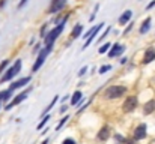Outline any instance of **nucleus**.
Instances as JSON below:
<instances>
[{"mask_svg": "<svg viewBox=\"0 0 155 144\" xmlns=\"http://www.w3.org/2000/svg\"><path fill=\"white\" fill-rule=\"evenodd\" d=\"M21 66H23L21 59H17L12 66H8V69L0 75V84H3V83H6V81H11L15 75H18V72L21 71Z\"/></svg>", "mask_w": 155, "mask_h": 144, "instance_id": "obj_1", "label": "nucleus"}, {"mask_svg": "<svg viewBox=\"0 0 155 144\" xmlns=\"http://www.w3.org/2000/svg\"><path fill=\"white\" fill-rule=\"evenodd\" d=\"M63 29H65V24H60V23H57V26L51 29L47 35H45V38H44V42H45V47H53V44H54V41L60 36V33L63 32Z\"/></svg>", "mask_w": 155, "mask_h": 144, "instance_id": "obj_2", "label": "nucleus"}, {"mask_svg": "<svg viewBox=\"0 0 155 144\" xmlns=\"http://www.w3.org/2000/svg\"><path fill=\"white\" fill-rule=\"evenodd\" d=\"M127 93V87L125 86H111V87H108L107 90H105V93L104 96L107 98V99H117V98H122V96H125Z\"/></svg>", "mask_w": 155, "mask_h": 144, "instance_id": "obj_3", "label": "nucleus"}, {"mask_svg": "<svg viewBox=\"0 0 155 144\" xmlns=\"http://www.w3.org/2000/svg\"><path fill=\"white\" fill-rule=\"evenodd\" d=\"M51 51H53V47H45L44 50L39 51V54H38V57H36V60H35V63H33V66H32V72H38V71L41 69V66L44 65V62H45V59H47V56H48Z\"/></svg>", "mask_w": 155, "mask_h": 144, "instance_id": "obj_4", "label": "nucleus"}, {"mask_svg": "<svg viewBox=\"0 0 155 144\" xmlns=\"http://www.w3.org/2000/svg\"><path fill=\"white\" fill-rule=\"evenodd\" d=\"M30 92H32V87H27V89H26L24 92H21L20 95H17V96H15V98H14V99H12V101H11L9 104H6V107H5V110L8 111V110H11L12 107H15V105H18V104H21V102H23L24 99H27V96L30 95Z\"/></svg>", "mask_w": 155, "mask_h": 144, "instance_id": "obj_5", "label": "nucleus"}, {"mask_svg": "<svg viewBox=\"0 0 155 144\" xmlns=\"http://www.w3.org/2000/svg\"><path fill=\"white\" fill-rule=\"evenodd\" d=\"M137 98L136 96H127V99L124 101L122 104V110L124 113H133L136 108H137Z\"/></svg>", "mask_w": 155, "mask_h": 144, "instance_id": "obj_6", "label": "nucleus"}, {"mask_svg": "<svg viewBox=\"0 0 155 144\" xmlns=\"http://www.w3.org/2000/svg\"><path fill=\"white\" fill-rule=\"evenodd\" d=\"M103 27H104V23H100V24H97V26H94V27H92L91 36H89V38L84 41V45H83V48H81V50H86V48H87L91 44H92V42H94V41H95V36L98 35V32H100Z\"/></svg>", "mask_w": 155, "mask_h": 144, "instance_id": "obj_7", "label": "nucleus"}, {"mask_svg": "<svg viewBox=\"0 0 155 144\" xmlns=\"http://www.w3.org/2000/svg\"><path fill=\"white\" fill-rule=\"evenodd\" d=\"M30 80H32V77H23V78H20V80H17V81H14L12 84H11V87H9V90L11 92H14V90H18V89H23V87H26L29 83H30Z\"/></svg>", "mask_w": 155, "mask_h": 144, "instance_id": "obj_8", "label": "nucleus"}, {"mask_svg": "<svg viewBox=\"0 0 155 144\" xmlns=\"http://www.w3.org/2000/svg\"><path fill=\"white\" fill-rule=\"evenodd\" d=\"M146 135H148V128H146V125L145 123H140L136 129H134V140H143V138H146Z\"/></svg>", "mask_w": 155, "mask_h": 144, "instance_id": "obj_9", "label": "nucleus"}, {"mask_svg": "<svg viewBox=\"0 0 155 144\" xmlns=\"http://www.w3.org/2000/svg\"><path fill=\"white\" fill-rule=\"evenodd\" d=\"M125 51V45H120V44H113L111 45V50L108 51V57H117V56H120L122 53Z\"/></svg>", "mask_w": 155, "mask_h": 144, "instance_id": "obj_10", "label": "nucleus"}, {"mask_svg": "<svg viewBox=\"0 0 155 144\" xmlns=\"http://www.w3.org/2000/svg\"><path fill=\"white\" fill-rule=\"evenodd\" d=\"M154 60H155V48L151 47V48H148V50L145 51V56H143L142 63H143V65H149V63L154 62Z\"/></svg>", "mask_w": 155, "mask_h": 144, "instance_id": "obj_11", "label": "nucleus"}, {"mask_svg": "<svg viewBox=\"0 0 155 144\" xmlns=\"http://www.w3.org/2000/svg\"><path fill=\"white\" fill-rule=\"evenodd\" d=\"M66 6V0H59L56 3H51L50 9H48V14H57L59 11H62L63 8Z\"/></svg>", "mask_w": 155, "mask_h": 144, "instance_id": "obj_12", "label": "nucleus"}, {"mask_svg": "<svg viewBox=\"0 0 155 144\" xmlns=\"http://www.w3.org/2000/svg\"><path fill=\"white\" fill-rule=\"evenodd\" d=\"M131 18H133V11L127 9V11H124V14L119 17V24H120V26H125V24H128V23L131 21Z\"/></svg>", "mask_w": 155, "mask_h": 144, "instance_id": "obj_13", "label": "nucleus"}, {"mask_svg": "<svg viewBox=\"0 0 155 144\" xmlns=\"http://www.w3.org/2000/svg\"><path fill=\"white\" fill-rule=\"evenodd\" d=\"M151 23H152V18H151V17H146V18H145V21L142 23V26H140V30H139V32H140L142 35L148 33V32H149V29H151Z\"/></svg>", "mask_w": 155, "mask_h": 144, "instance_id": "obj_14", "label": "nucleus"}, {"mask_svg": "<svg viewBox=\"0 0 155 144\" xmlns=\"http://www.w3.org/2000/svg\"><path fill=\"white\" fill-rule=\"evenodd\" d=\"M81 33H83V26L81 24H75L72 32H71V39H78L81 38Z\"/></svg>", "mask_w": 155, "mask_h": 144, "instance_id": "obj_15", "label": "nucleus"}, {"mask_svg": "<svg viewBox=\"0 0 155 144\" xmlns=\"http://www.w3.org/2000/svg\"><path fill=\"white\" fill-rule=\"evenodd\" d=\"M108 137H110V128L108 126L101 128L100 132H98V140L100 141H105V140H108Z\"/></svg>", "mask_w": 155, "mask_h": 144, "instance_id": "obj_16", "label": "nucleus"}, {"mask_svg": "<svg viewBox=\"0 0 155 144\" xmlns=\"http://www.w3.org/2000/svg\"><path fill=\"white\" fill-rule=\"evenodd\" d=\"M152 111H155V101L154 99H151L148 104H145V107H143V113L145 114H151Z\"/></svg>", "mask_w": 155, "mask_h": 144, "instance_id": "obj_17", "label": "nucleus"}, {"mask_svg": "<svg viewBox=\"0 0 155 144\" xmlns=\"http://www.w3.org/2000/svg\"><path fill=\"white\" fill-rule=\"evenodd\" d=\"M57 101H59V96L56 95V96H54V98H53V99H51V102L48 104V107H47V108H45V110L42 111V114H41V117H44L45 114H50V111H51V110H53V107L56 105V102H57Z\"/></svg>", "mask_w": 155, "mask_h": 144, "instance_id": "obj_18", "label": "nucleus"}, {"mask_svg": "<svg viewBox=\"0 0 155 144\" xmlns=\"http://www.w3.org/2000/svg\"><path fill=\"white\" fill-rule=\"evenodd\" d=\"M81 98H83V93H81L80 90H75L74 95H72V98H71V105H77V104H80Z\"/></svg>", "mask_w": 155, "mask_h": 144, "instance_id": "obj_19", "label": "nucleus"}, {"mask_svg": "<svg viewBox=\"0 0 155 144\" xmlns=\"http://www.w3.org/2000/svg\"><path fill=\"white\" fill-rule=\"evenodd\" d=\"M12 98V92L8 89V90H3V92H0V102L3 101V102H8L9 99Z\"/></svg>", "mask_w": 155, "mask_h": 144, "instance_id": "obj_20", "label": "nucleus"}, {"mask_svg": "<svg viewBox=\"0 0 155 144\" xmlns=\"http://www.w3.org/2000/svg\"><path fill=\"white\" fill-rule=\"evenodd\" d=\"M48 120H50V114H45V116L42 117V120L39 122V125L36 126V129H38V131H41V129H42V128H44V126L48 123Z\"/></svg>", "mask_w": 155, "mask_h": 144, "instance_id": "obj_21", "label": "nucleus"}, {"mask_svg": "<svg viewBox=\"0 0 155 144\" xmlns=\"http://www.w3.org/2000/svg\"><path fill=\"white\" fill-rule=\"evenodd\" d=\"M48 33V24H44L42 27H41V30H39V38H45V35Z\"/></svg>", "mask_w": 155, "mask_h": 144, "instance_id": "obj_22", "label": "nucleus"}, {"mask_svg": "<svg viewBox=\"0 0 155 144\" xmlns=\"http://www.w3.org/2000/svg\"><path fill=\"white\" fill-rule=\"evenodd\" d=\"M68 120H69V116H65V117H62V119H60V122H59V125L56 126V131H60V129H62V126H63V125H65Z\"/></svg>", "mask_w": 155, "mask_h": 144, "instance_id": "obj_23", "label": "nucleus"}, {"mask_svg": "<svg viewBox=\"0 0 155 144\" xmlns=\"http://www.w3.org/2000/svg\"><path fill=\"white\" fill-rule=\"evenodd\" d=\"M8 66H9V60H8V59H6V60H3V62L0 63V75L8 69Z\"/></svg>", "mask_w": 155, "mask_h": 144, "instance_id": "obj_24", "label": "nucleus"}, {"mask_svg": "<svg viewBox=\"0 0 155 144\" xmlns=\"http://www.w3.org/2000/svg\"><path fill=\"white\" fill-rule=\"evenodd\" d=\"M110 47H111V44H110V42H107V44L101 45V48L98 50V53H100V54H104V53H107V51H108V48Z\"/></svg>", "mask_w": 155, "mask_h": 144, "instance_id": "obj_25", "label": "nucleus"}, {"mask_svg": "<svg viewBox=\"0 0 155 144\" xmlns=\"http://www.w3.org/2000/svg\"><path fill=\"white\" fill-rule=\"evenodd\" d=\"M114 141H116L117 144H124V143H125V138H124L122 135L116 134V135H114Z\"/></svg>", "mask_w": 155, "mask_h": 144, "instance_id": "obj_26", "label": "nucleus"}, {"mask_svg": "<svg viewBox=\"0 0 155 144\" xmlns=\"http://www.w3.org/2000/svg\"><path fill=\"white\" fill-rule=\"evenodd\" d=\"M110 69H111V66H110V65H104V66H101V68H100V74H101V75H104V74H105L107 71H110Z\"/></svg>", "mask_w": 155, "mask_h": 144, "instance_id": "obj_27", "label": "nucleus"}, {"mask_svg": "<svg viewBox=\"0 0 155 144\" xmlns=\"http://www.w3.org/2000/svg\"><path fill=\"white\" fill-rule=\"evenodd\" d=\"M110 30H111V29H110V27H107V29H105V32H104L103 35H101V38H100V39H98V42H103V39H104V38H107V35H108V33H110Z\"/></svg>", "mask_w": 155, "mask_h": 144, "instance_id": "obj_28", "label": "nucleus"}, {"mask_svg": "<svg viewBox=\"0 0 155 144\" xmlns=\"http://www.w3.org/2000/svg\"><path fill=\"white\" fill-rule=\"evenodd\" d=\"M87 69H89L87 66H83V68H81V69L78 71V77H83V75H84V74L87 72Z\"/></svg>", "mask_w": 155, "mask_h": 144, "instance_id": "obj_29", "label": "nucleus"}, {"mask_svg": "<svg viewBox=\"0 0 155 144\" xmlns=\"http://www.w3.org/2000/svg\"><path fill=\"white\" fill-rule=\"evenodd\" d=\"M62 144H77V143H75V140H72V138H65V140L62 141Z\"/></svg>", "mask_w": 155, "mask_h": 144, "instance_id": "obj_30", "label": "nucleus"}, {"mask_svg": "<svg viewBox=\"0 0 155 144\" xmlns=\"http://www.w3.org/2000/svg\"><path fill=\"white\" fill-rule=\"evenodd\" d=\"M133 27H134V23H130V26L124 30V35H128V32H131V29H133Z\"/></svg>", "mask_w": 155, "mask_h": 144, "instance_id": "obj_31", "label": "nucleus"}, {"mask_svg": "<svg viewBox=\"0 0 155 144\" xmlns=\"http://www.w3.org/2000/svg\"><path fill=\"white\" fill-rule=\"evenodd\" d=\"M27 2H29V0H21V2L18 3V9H21V8H24V6L27 5Z\"/></svg>", "mask_w": 155, "mask_h": 144, "instance_id": "obj_32", "label": "nucleus"}, {"mask_svg": "<svg viewBox=\"0 0 155 144\" xmlns=\"http://www.w3.org/2000/svg\"><path fill=\"white\" fill-rule=\"evenodd\" d=\"M155 6V0H152L151 3H148V6H146V11H149V9H152Z\"/></svg>", "mask_w": 155, "mask_h": 144, "instance_id": "obj_33", "label": "nucleus"}, {"mask_svg": "<svg viewBox=\"0 0 155 144\" xmlns=\"http://www.w3.org/2000/svg\"><path fill=\"white\" fill-rule=\"evenodd\" d=\"M39 51H41V44H36L33 47V53H39Z\"/></svg>", "mask_w": 155, "mask_h": 144, "instance_id": "obj_34", "label": "nucleus"}, {"mask_svg": "<svg viewBox=\"0 0 155 144\" xmlns=\"http://www.w3.org/2000/svg\"><path fill=\"white\" fill-rule=\"evenodd\" d=\"M127 62H128V59H127V57H122V59H120V65H125Z\"/></svg>", "mask_w": 155, "mask_h": 144, "instance_id": "obj_35", "label": "nucleus"}, {"mask_svg": "<svg viewBox=\"0 0 155 144\" xmlns=\"http://www.w3.org/2000/svg\"><path fill=\"white\" fill-rule=\"evenodd\" d=\"M66 110H68V107H66V105H62V108H60V113H65Z\"/></svg>", "mask_w": 155, "mask_h": 144, "instance_id": "obj_36", "label": "nucleus"}, {"mask_svg": "<svg viewBox=\"0 0 155 144\" xmlns=\"http://www.w3.org/2000/svg\"><path fill=\"white\" fill-rule=\"evenodd\" d=\"M5 5H6V0H0V9L5 8Z\"/></svg>", "mask_w": 155, "mask_h": 144, "instance_id": "obj_37", "label": "nucleus"}, {"mask_svg": "<svg viewBox=\"0 0 155 144\" xmlns=\"http://www.w3.org/2000/svg\"><path fill=\"white\" fill-rule=\"evenodd\" d=\"M124 144H134V141H128V140H125V143Z\"/></svg>", "mask_w": 155, "mask_h": 144, "instance_id": "obj_38", "label": "nucleus"}, {"mask_svg": "<svg viewBox=\"0 0 155 144\" xmlns=\"http://www.w3.org/2000/svg\"><path fill=\"white\" fill-rule=\"evenodd\" d=\"M41 144H48V138H45V140H44V141H42Z\"/></svg>", "mask_w": 155, "mask_h": 144, "instance_id": "obj_39", "label": "nucleus"}, {"mask_svg": "<svg viewBox=\"0 0 155 144\" xmlns=\"http://www.w3.org/2000/svg\"><path fill=\"white\" fill-rule=\"evenodd\" d=\"M56 2H59V0H51V3H56Z\"/></svg>", "mask_w": 155, "mask_h": 144, "instance_id": "obj_40", "label": "nucleus"}]
</instances>
